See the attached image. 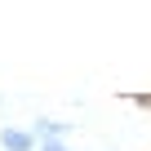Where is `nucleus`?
<instances>
[{
  "mask_svg": "<svg viewBox=\"0 0 151 151\" xmlns=\"http://www.w3.org/2000/svg\"><path fill=\"white\" fill-rule=\"evenodd\" d=\"M31 133H36V142H67L71 120H49V116H36V120H31Z\"/></svg>",
  "mask_w": 151,
  "mask_h": 151,
  "instance_id": "f257e3e1",
  "label": "nucleus"
},
{
  "mask_svg": "<svg viewBox=\"0 0 151 151\" xmlns=\"http://www.w3.org/2000/svg\"><path fill=\"white\" fill-rule=\"evenodd\" d=\"M36 133L31 129H18V124H5L0 129V151H36Z\"/></svg>",
  "mask_w": 151,
  "mask_h": 151,
  "instance_id": "f03ea898",
  "label": "nucleus"
},
{
  "mask_svg": "<svg viewBox=\"0 0 151 151\" xmlns=\"http://www.w3.org/2000/svg\"><path fill=\"white\" fill-rule=\"evenodd\" d=\"M36 151H71V147H67V142H40Z\"/></svg>",
  "mask_w": 151,
  "mask_h": 151,
  "instance_id": "7ed1b4c3",
  "label": "nucleus"
}]
</instances>
